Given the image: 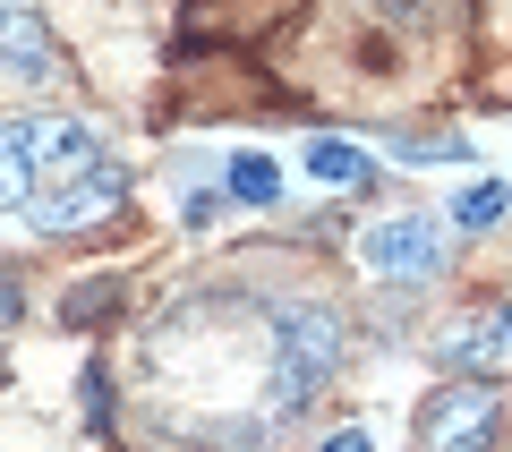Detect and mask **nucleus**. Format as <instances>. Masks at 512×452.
I'll return each mask as SVG.
<instances>
[{"label": "nucleus", "mask_w": 512, "mask_h": 452, "mask_svg": "<svg viewBox=\"0 0 512 452\" xmlns=\"http://www.w3.org/2000/svg\"><path fill=\"white\" fill-rule=\"evenodd\" d=\"M359 265L376 282H436L444 273V222L436 214H384L359 231Z\"/></svg>", "instance_id": "obj_2"}, {"label": "nucleus", "mask_w": 512, "mask_h": 452, "mask_svg": "<svg viewBox=\"0 0 512 452\" xmlns=\"http://www.w3.org/2000/svg\"><path fill=\"white\" fill-rule=\"evenodd\" d=\"M0 69L18 77V86H52V77H60V60H52V43H43L35 9H0Z\"/></svg>", "instance_id": "obj_4"}, {"label": "nucleus", "mask_w": 512, "mask_h": 452, "mask_svg": "<svg viewBox=\"0 0 512 452\" xmlns=\"http://www.w3.org/2000/svg\"><path fill=\"white\" fill-rule=\"evenodd\" d=\"M504 214H512V188H504V180H478V188H461V197H453V222H461V231H495Z\"/></svg>", "instance_id": "obj_6"}, {"label": "nucleus", "mask_w": 512, "mask_h": 452, "mask_svg": "<svg viewBox=\"0 0 512 452\" xmlns=\"http://www.w3.org/2000/svg\"><path fill=\"white\" fill-rule=\"evenodd\" d=\"M393 163H470V137H393Z\"/></svg>", "instance_id": "obj_8"}, {"label": "nucleus", "mask_w": 512, "mask_h": 452, "mask_svg": "<svg viewBox=\"0 0 512 452\" xmlns=\"http://www.w3.org/2000/svg\"><path fill=\"white\" fill-rule=\"evenodd\" d=\"M231 197L239 205H282V163L274 154H239L231 163Z\"/></svg>", "instance_id": "obj_5"}, {"label": "nucleus", "mask_w": 512, "mask_h": 452, "mask_svg": "<svg viewBox=\"0 0 512 452\" xmlns=\"http://www.w3.org/2000/svg\"><path fill=\"white\" fill-rule=\"evenodd\" d=\"M308 171H316L325 188H359V180H367V154H359V145H333V137H316V145H308Z\"/></svg>", "instance_id": "obj_7"}, {"label": "nucleus", "mask_w": 512, "mask_h": 452, "mask_svg": "<svg viewBox=\"0 0 512 452\" xmlns=\"http://www.w3.org/2000/svg\"><path fill=\"white\" fill-rule=\"evenodd\" d=\"M495 418H504L495 384H453V393H436L419 410V452H487Z\"/></svg>", "instance_id": "obj_3"}, {"label": "nucleus", "mask_w": 512, "mask_h": 452, "mask_svg": "<svg viewBox=\"0 0 512 452\" xmlns=\"http://www.w3.org/2000/svg\"><path fill=\"white\" fill-rule=\"evenodd\" d=\"M325 452H376V444H367L359 427H342V435H325Z\"/></svg>", "instance_id": "obj_9"}, {"label": "nucleus", "mask_w": 512, "mask_h": 452, "mask_svg": "<svg viewBox=\"0 0 512 452\" xmlns=\"http://www.w3.org/2000/svg\"><path fill=\"white\" fill-rule=\"evenodd\" d=\"M0 197L18 214V231H94L111 205L128 197V171L103 154L86 120H0Z\"/></svg>", "instance_id": "obj_1"}]
</instances>
